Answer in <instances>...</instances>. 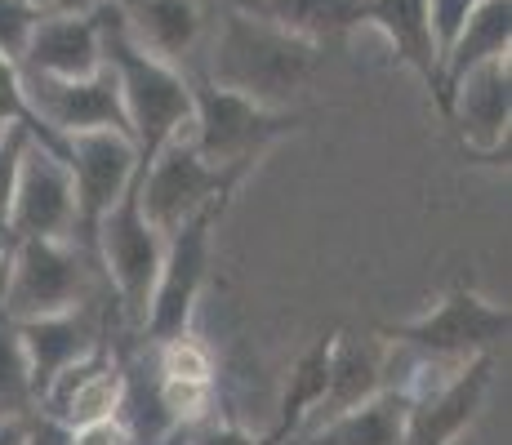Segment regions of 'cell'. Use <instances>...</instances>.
I'll list each match as a JSON object with an SVG mask.
<instances>
[{"instance_id":"2","label":"cell","mask_w":512,"mask_h":445,"mask_svg":"<svg viewBox=\"0 0 512 445\" xmlns=\"http://www.w3.org/2000/svg\"><path fill=\"white\" fill-rule=\"evenodd\" d=\"M94 14H98L103 67L112 72L130 138L147 161L165 138H174L183 125H192V85H187V72L161 63V58H152L147 49L134 45V36L125 32L112 0H94Z\"/></svg>"},{"instance_id":"32","label":"cell","mask_w":512,"mask_h":445,"mask_svg":"<svg viewBox=\"0 0 512 445\" xmlns=\"http://www.w3.org/2000/svg\"><path fill=\"white\" fill-rule=\"evenodd\" d=\"M36 414V410H32ZM32 414H14V419H0V445H23L27 437V419Z\"/></svg>"},{"instance_id":"30","label":"cell","mask_w":512,"mask_h":445,"mask_svg":"<svg viewBox=\"0 0 512 445\" xmlns=\"http://www.w3.org/2000/svg\"><path fill=\"white\" fill-rule=\"evenodd\" d=\"M72 445H139V437H134V423L125 414H112V419L72 428Z\"/></svg>"},{"instance_id":"3","label":"cell","mask_w":512,"mask_h":445,"mask_svg":"<svg viewBox=\"0 0 512 445\" xmlns=\"http://www.w3.org/2000/svg\"><path fill=\"white\" fill-rule=\"evenodd\" d=\"M90 254L98 259L103 285L116 294L121 316L143 334L147 308H152V290H156V272H161V254H165V232L143 214L139 174L130 178V187H125L103 210V219L94 223Z\"/></svg>"},{"instance_id":"12","label":"cell","mask_w":512,"mask_h":445,"mask_svg":"<svg viewBox=\"0 0 512 445\" xmlns=\"http://www.w3.org/2000/svg\"><path fill=\"white\" fill-rule=\"evenodd\" d=\"M63 156H67V170H72V187H76V245L90 254L94 223L103 219L107 205L130 187V178L139 174L143 156H139V147H134V138L125 130L67 134Z\"/></svg>"},{"instance_id":"6","label":"cell","mask_w":512,"mask_h":445,"mask_svg":"<svg viewBox=\"0 0 512 445\" xmlns=\"http://www.w3.org/2000/svg\"><path fill=\"white\" fill-rule=\"evenodd\" d=\"M250 165H210L192 143V125H183L174 138H165L139 170V201L143 214L165 236L187 223L196 210L241 187Z\"/></svg>"},{"instance_id":"17","label":"cell","mask_w":512,"mask_h":445,"mask_svg":"<svg viewBox=\"0 0 512 445\" xmlns=\"http://www.w3.org/2000/svg\"><path fill=\"white\" fill-rule=\"evenodd\" d=\"M18 339L27 352V370H32V392L41 401V392L49 388L58 370H67L72 361L90 356L94 348H103V308L98 299L76 303L67 312H49V316H32V321H14Z\"/></svg>"},{"instance_id":"25","label":"cell","mask_w":512,"mask_h":445,"mask_svg":"<svg viewBox=\"0 0 512 445\" xmlns=\"http://www.w3.org/2000/svg\"><path fill=\"white\" fill-rule=\"evenodd\" d=\"M170 437H174V445H290L294 441L285 428H272V432L254 437L241 423H214V414L201 419L196 428H170Z\"/></svg>"},{"instance_id":"29","label":"cell","mask_w":512,"mask_h":445,"mask_svg":"<svg viewBox=\"0 0 512 445\" xmlns=\"http://www.w3.org/2000/svg\"><path fill=\"white\" fill-rule=\"evenodd\" d=\"M477 0H428V23H432V41H437V54L455 41V32L464 27V18L472 14Z\"/></svg>"},{"instance_id":"15","label":"cell","mask_w":512,"mask_h":445,"mask_svg":"<svg viewBox=\"0 0 512 445\" xmlns=\"http://www.w3.org/2000/svg\"><path fill=\"white\" fill-rule=\"evenodd\" d=\"M23 72L36 76H94L103 67V45H98V14L94 0H63L54 9H41L32 36H27V49L18 58Z\"/></svg>"},{"instance_id":"24","label":"cell","mask_w":512,"mask_h":445,"mask_svg":"<svg viewBox=\"0 0 512 445\" xmlns=\"http://www.w3.org/2000/svg\"><path fill=\"white\" fill-rule=\"evenodd\" d=\"M152 348H156V374H161V379H187V383H214L219 379V365H214L210 343H201L192 330L152 343Z\"/></svg>"},{"instance_id":"1","label":"cell","mask_w":512,"mask_h":445,"mask_svg":"<svg viewBox=\"0 0 512 445\" xmlns=\"http://www.w3.org/2000/svg\"><path fill=\"white\" fill-rule=\"evenodd\" d=\"M317 67L321 45L303 41V36L277 27L272 18L228 0V5H219V18L210 23L201 67H192V72L210 76L214 85L254 98L263 107H285L290 94H299L317 76Z\"/></svg>"},{"instance_id":"4","label":"cell","mask_w":512,"mask_h":445,"mask_svg":"<svg viewBox=\"0 0 512 445\" xmlns=\"http://www.w3.org/2000/svg\"><path fill=\"white\" fill-rule=\"evenodd\" d=\"M187 85H192V143L210 165H254L272 143L308 125V112L263 107L214 85L201 72H187Z\"/></svg>"},{"instance_id":"35","label":"cell","mask_w":512,"mask_h":445,"mask_svg":"<svg viewBox=\"0 0 512 445\" xmlns=\"http://www.w3.org/2000/svg\"><path fill=\"white\" fill-rule=\"evenodd\" d=\"M236 5H259V0H236Z\"/></svg>"},{"instance_id":"34","label":"cell","mask_w":512,"mask_h":445,"mask_svg":"<svg viewBox=\"0 0 512 445\" xmlns=\"http://www.w3.org/2000/svg\"><path fill=\"white\" fill-rule=\"evenodd\" d=\"M36 9H54V5H63V0H32Z\"/></svg>"},{"instance_id":"9","label":"cell","mask_w":512,"mask_h":445,"mask_svg":"<svg viewBox=\"0 0 512 445\" xmlns=\"http://www.w3.org/2000/svg\"><path fill=\"white\" fill-rule=\"evenodd\" d=\"M410 392L401 445H450L477 423L486 410V397L495 388V356H472V361L446 370V379H428V361H419V374L401 383Z\"/></svg>"},{"instance_id":"5","label":"cell","mask_w":512,"mask_h":445,"mask_svg":"<svg viewBox=\"0 0 512 445\" xmlns=\"http://www.w3.org/2000/svg\"><path fill=\"white\" fill-rule=\"evenodd\" d=\"M512 330L508 308H495L472 285H455L441 294L432 312L406 325H383L379 339L397 352H415L428 365H464L472 356H495Z\"/></svg>"},{"instance_id":"31","label":"cell","mask_w":512,"mask_h":445,"mask_svg":"<svg viewBox=\"0 0 512 445\" xmlns=\"http://www.w3.org/2000/svg\"><path fill=\"white\" fill-rule=\"evenodd\" d=\"M23 445H72V428H63L58 419H49V414L36 410L32 419H27V437Z\"/></svg>"},{"instance_id":"28","label":"cell","mask_w":512,"mask_h":445,"mask_svg":"<svg viewBox=\"0 0 512 445\" xmlns=\"http://www.w3.org/2000/svg\"><path fill=\"white\" fill-rule=\"evenodd\" d=\"M36 18H41V9L32 5V0H0V54L5 58H23L27 49V36H32Z\"/></svg>"},{"instance_id":"23","label":"cell","mask_w":512,"mask_h":445,"mask_svg":"<svg viewBox=\"0 0 512 445\" xmlns=\"http://www.w3.org/2000/svg\"><path fill=\"white\" fill-rule=\"evenodd\" d=\"M32 410H36V392H32L23 339H18V325L0 312V419L32 414Z\"/></svg>"},{"instance_id":"16","label":"cell","mask_w":512,"mask_h":445,"mask_svg":"<svg viewBox=\"0 0 512 445\" xmlns=\"http://www.w3.org/2000/svg\"><path fill=\"white\" fill-rule=\"evenodd\" d=\"M112 5L139 49L179 72L201 67L210 41V9L201 0H112Z\"/></svg>"},{"instance_id":"20","label":"cell","mask_w":512,"mask_h":445,"mask_svg":"<svg viewBox=\"0 0 512 445\" xmlns=\"http://www.w3.org/2000/svg\"><path fill=\"white\" fill-rule=\"evenodd\" d=\"M512 49V0H477L455 41L441 49V76H437V112L446 107V94L459 76L481 67L486 58H499Z\"/></svg>"},{"instance_id":"19","label":"cell","mask_w":512,"mask_h":445,"mask_svg":"<svg viewBox=\"0 0 512 445\" xmlns=\"http://www.w3.org/2000/svg\"><path fill=\"white\" fill-rule=\"evenodd\" d=\"M361 27L388 41L392 58L406 63L410 72L428 85L432 103H437V76H441V54L432 41V23H428V0H366L361 9Z\"/></svg>"},{"instance_id":"11","label":"cell","mask_w":512,"mask_h":445,"mask_svg":"<svg viewBox=\"0 0 512 445\" xmlns=\"http://www.w3.org/2000/svg\"><path fill=\"white\" fill-rule=\"evenodd\" d=\"M9 241L45 236V241H76V187L67 156L32 138L18 161L14 201H9Z\"/></svg>"},{"instance_id":"13","label":"cell","mask_w":512,"mask_h":445,"mask_svg":"<svg viewBox=\"0 0 512 445\" xmlns=\"http://www.w3.org/2000/svg\"><path fill=\"white\" fill-rule=\"evenodd\" d=\"M441 121L455 125L468 156L490 161V165H499V156L508 161V134H512V63H508V54L486 58V63L472 67L468 76H459L446 94Z\"/></svg>"},{"instance_id":"26","label":"cell","mask_w":512,"mask_h":445,"mask_svg":"<svg viewBox=\"0 0 512 445\" xmlns=\"http://www.w3.org/2000/svg\"><path fill=\"white\" fill-rule=\"evenodd\" d=\"M32 138L36 134L27 125H5L0 130V236H9L5 223H9V201H14V178H18V161H23Z\"/></svg>"},{"instance_id":"7","label":"cell","mask_w":512,"mask_h":445,"mask_svg":"<svg viewBox=\"0 0 512 445\" xmlns=\"http://www.w3.org/2000/svg\"><path fill=\"white\" fill-rule=\"evenodd\" d=\"M232 196H219L205 210H196L187 223H179L170 236H165V254H161V272H156V290H152V308H147L143 321V339L161 343L174 339V334L192 330L196 303H201V290L210 281V259H214V232H219L223 214H228Z\"/></svg>"},{"instance_id":"14","label":"cell","mask_w":512,"mask_h":445,"mask_svg":"<svg viewBox=\"0 0 512 445\" xmlns=\"http://www.w3.org/2000/svg\"><path fill=\"white\" fill-rule=\"evenodd\" d=\"M125 405H130V374L103 343L90 356L72 361L67 370H58L36 401V410L58 419L63 428H85V423L125 414Z\"/></svg>"},{"instance_id":"10","label":"cell","mask_w":512,"mask_h":445,"mask_svg":"<svg viewBox=\"0 0 512 445\" xmlns=\"http://www.w3.org/2000/svg\"><path fill=\"white\" fill-rule=\"evenodd\" d=\"M23 72V67H18ZM23 89L27 103H32L36 116V138L63 152L67 134H85V130H125V112H121V94H116V81L107 67H98L94 76H36L23 72Z\"/></svg>"},{"instance_id":"33","label":"cell","mask_w":512,"mask_h":445,"mask_svg":"<svg viewBox=\"0 0 512 445\" xmlns=\"http://www.w3.org/2000/svg\"><path fill=\"white\" fill-rule=\"evenodd\" d=\"M9 250H14V241L0 236V290H5V276H9Z\"/></svg>"},{"instance_id":"22","label":"cell","mask_w":512,"mask_h":445,"mask_svg":"<svg viewBox=\"0 0 512 445\" xmlns=\"http://www.w3.org/2000/svg\"><path fill=\"white\" fill-rule=\"evenodd\" d=\"M245 9H254V14L272 18L285 32L326 49L330 41H343V36L357 32L366 0H259V5Z\"/></svg>"},{"instance_id":"18","label":"cell","mask_w":512,"mask_h":445,"mask_svg":"<svg viewBox=\"0 0 512 445\" xmlns=\"http://www.w3.org/2000/svg\"><path fill=\"white\" fill-rule=\"evenodd\" d=\"M383 388H392L388 356H383V339H352V334L334 330L326 388H321V401L312 405L308 423L317 428V423L334 419V414H343V410H352V405L379 397Z\"/></svg>"},{"instance_id":"21","label":"cell","mask_w":512,"mask_h":445,"mask_svg":"<svg viewBox=\"0 0 512 445\" xmlns=\"http://www.w3.org/2000/svg\"><path fill=\"white\" fill-rule=\"evenodd\" d=\"M406 405H410L406 388H383L379 397L334 414L312 432H299L290 445H401Z\"/></svg>"},{"instance_id":"27","label":"cell","mask_w":512,"mask_h":445,"mask_svg":"<svg viewBox=\"0 0 512 445\" xmlns=\"http://www.w3.org/2000/svg\"><path fill=\"white\" fill-rule=\"evenodd\" d=\"M5 125H27L36 134V116H32V103H27L23 72H18L14 58L0 54V130Z\"/></svg>"},{"instance_id":"8","label":"cell","mask_w":512,"mask_h":445,"mask_svg":"<svg viewBox=\"0 0 512 445\" xmlns=\"http://www.w3.org/2000/svg\"><path fill=\"white\" fill-rule=\"evenodd\" d=\"M90 299H98V276L90 267V254L76 241H45V236L14 241L9 276L0 290V312L9 321L67 312Z\"/></svg>"}]
</instances>
